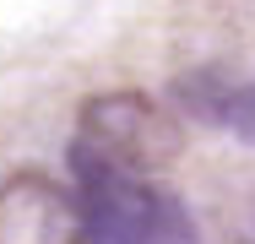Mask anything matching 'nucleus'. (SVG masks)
I'll use <instances>...</instances> for the list:
<instances>
[{
	"label": "nucleus",
	"instance_id": "20e7f679",
	"mask_svg": "<svg viewBox=\"0 0 255 244\" xmlns=\"http://www.w3.org/2000/svg\"><path fill=\"white\" fill-rule=\"evenodd\" d=\"M206 114H217L228 130H239L245 141H255V87H228Z\"/></svg>",
	"mask_w": 255,
	"mask_h": 244
},
{
	"label": "nucleus",
	"instance_id": "7ed1b4c3",
	"mask_svg": "<svg viewBox=\"0 0 255 244\" xmlns=\"http://www.w3.org/2000/svg\"><path fill=\"white\" fill-rule=\"evenodd\" d=\"M0 244H82V206L44 174L0 179Z\"/></svg>",
	"mask_w": 255,
	"mask_h": 244
},
{
	"label": "nucleus",
	"instance_id": "f257e3e1",
	"mask_svg": "<svg viewBox=\"0 0 255 244\" xmlns=\"http://www.w3.org/2000/svg\"><path fill=\"white\" fill-rule=\"evenodd\" d=\"M71 168H76L82 244H196V228L174 195L103 163L82 141L71 146Z\"/></svg>",
	"mask_w": 255,
	"mask_h": 244
},
{
	"label": "nucleus",
	"instance_id": "f03ea898",
	"mask_svg": "<svg viewBox=\"0 0 255 244\" xmlns=\"http://www.w3.org/2000/svg\"><path fill=\"white\" fill-rule=\"evenodd\" d=\"M76 141L125 174H141V168L152 174V168H168L179 157L185 130L147 93H103L82 103V136Z\"/></svg>",
	"mask_w": 255,
	"mask_h": 244
}]
</instances>
